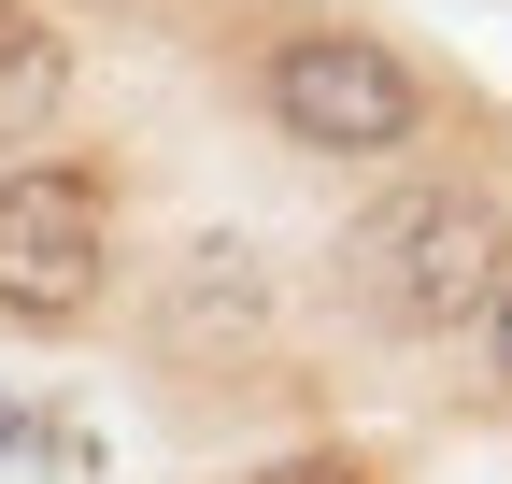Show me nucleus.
<instances>
[{
  "mask_svg": "<svg viewBox=\"0 0 512 484\" xmlns=\"http://www.w3.org/2000/svg\"><path fill=\"white\" fill-rule=\"evenodd\" d=\"M470 342H484V371L512 385V271H498V299H484V328H470Z\"/></svg>",
  "mask_w": 512,
  "mask_h": 484,
  "instance_id": "obj_6",
  "label": "nucleus"
},
{
  "mask_svg": "<svg viewBox=\"0 0 512 484\" xmlns=\"http://www.w3.org/2000/svg\"><path fill=\"white\" fill-rule=\"evenodd\" d=\"M242 86H256V114H271V143L328 157V171H399L441 129V86L413 72V43H384L356 15H285L242 57Z\"/></svg>",
  "mask_w": 512,
  "mask_h": 484,
  "instance_id": "obj_2",
  "label": "nucleus"
},
{
  "mask_svg": "<svg viewBox=\"0 0 512 484\" xmlns=\"http://www.w3.org/2000/svg\"><path fill=\"white\" fill-rule=\"evenodd\" d=\"M72 114V29L43 0H0V157H43Z\"/></svg>",
  "mask_w": 512,
  "mask_h": 484,
  "instance_id": "obj_5",
  "label": "nucleus"
},
{
  "mask_svg": "<svg viewBox=\"0 0 512 484\" xmlns=\"http://www.w3.org/2000/svg\"><path fill=\"white\" fill-rule=\"evenodd\" d=\"M114 271H128V228H114L100 171L86 157H0V328L72 342L114 314Z\"/></svg>",
  "mask_w": 512,
  "mask_h": 484,
  "instance_id": "obj_3",
  "label": "nucleus"
},
{
  "mask_svg": "<svg viewBox=\"0 0 512 484\" xmlns=\"http://www.w3.org/2000/svg\"><path fill=\"white\" fill-rule=\"evenodd\" d=\"M256 484H356L342 456H285V470H256Z\"/></svg>",
  "mask_w": 512,
  "mask_h": 484,
  "instance_id": "obj_7",
  "label": "nucleus"
},
{
  "mask_svg": "<svg viewBox=\"0 0 512 484\" xmlns=\"http://www.w3.org/2000/svg\"><path fill=\"white\" fill-rule=\"evenodd\" d=\"M271 271L242 257V242H200V257H185V285H171V314H157V356H185V371H200V356H228V342H271Z\"/></svg>",
  "mask_w": 512,
  "mask_h": 484,
  "instance_id": "obj_4",
  "label": "nucleus"
},
{
  "mask_svg": "<svg viewBox=\"0 0 512 484\" xmlns=\"http://www.w3.org/2000/svg\"><path fill=\"white\" fill-rule=\"evenodd\" d=\"M498 271H512V200L484 186V171H456V157L370 171V200H356L342 242H328L342 314L384 328V342H456V328H484Z\"/></svg>",
  "mask_w": 512,
  "mask_h": 484,
  "instance_id": "obj_1",
  "label": "nucleus"
}]
</instances>
